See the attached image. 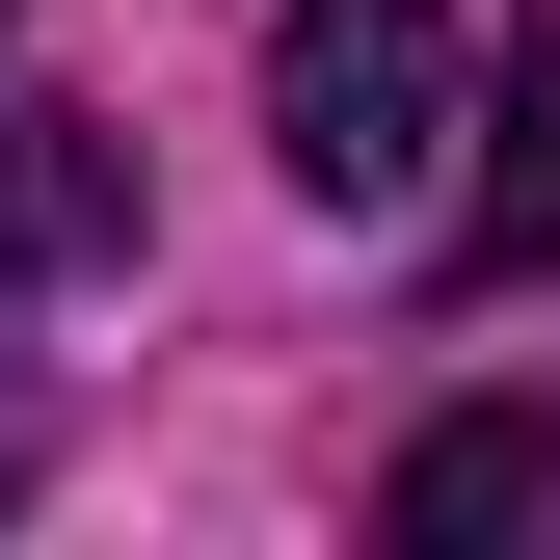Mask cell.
I'll return each instance as SVG.
<instances>
[{"label": "cell", "instance_id": "3", "mask_svg": "<svg viewBox=\"0 0 560 560\" xmlns=\"http://www.w3.org/2000/svg\"><path fill=\"white\" fill-rule=\"evenodd\" d=\"M480 133H508V161L454 187V267H560V27L508 54V107H480Z\"/></svg>", "mask_w": 560, "mask_h": 560}, {"label": "cell", "instance_id": "4", "mask_svg": "<svg viewBox=\"0 0 560 560\" xmlns=\"http://www.w3.org/2000/svg\"><path fill=\"white\" fill-rule=\"evenodd\" d=\"M508 508H560V428H428L400 454V534H508Z\"/></svg>", "mask_w": 560, "mask_h": 560}, {"label": "cell", "instance_id": "1", "mask_svg": "<svg viewBox=\"0 0 560 560\" xmlns=\"http://www.w3.org/2000/svg\"><path fill=\"white\" fill-rule=\"evenodd\" d=\"M267 133L320 214H428L454 187V0H294L267 27Z\"/></svg>", "mask_w": 560, "mask_h": 560}, {"label": "cell", "instance_id": "2", "mask_svg": "<svg viewBox=\"0 0 560 560\" xmlns=\"http://www.w3.org/2000/svg\"><path fill=\"white\" fill-rule=\"evenodd\" d=\"M133 267V133L107 107H0V294H107Z\"/></svg>", "mask_w": 560, "mask_h": 560}]
</instances>
